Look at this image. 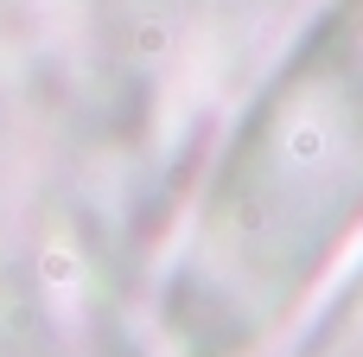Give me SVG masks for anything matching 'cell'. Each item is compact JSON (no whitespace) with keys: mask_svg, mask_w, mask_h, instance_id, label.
I'll use <instances>...</instances> for the list:
<instances>
[{"mask_svg":"<svg viewBox=\"0 0 363 357\" xmlns=\"http://www.w3.org/2000/svg\"><path fill=\"white\" fill-rule=\"evenodd\" d=\"M363 217V0L325 13L300 57L274 77L255 128L223 166L217 236L249 275V332L262 339Z\"/></svg>","mask_w":363,"mask_h":357,"instance_id":"6da1fadb","label":"cell"},{"mask_svg":"<svg viewBox=\"0 0 363 357\" xmlns=\"http://www.w3.org/2000/svg\"><path fill=\"white\" fill-rule=\"evenodd\" d=\"M306 357H363V275L351 281V294L325 313V326L306 345Z\"/></svg>","mask_w":363,"mask_h":357,"instance_id":"7a4b0ae2","label":"cell"}]
</instances>
